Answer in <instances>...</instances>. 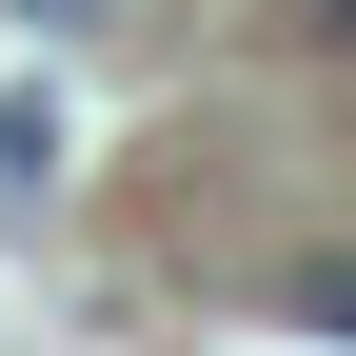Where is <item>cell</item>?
Returning <instances> with one entry per match:
<instances>
[{"instance_id": "2", "label": "cell", "mask_w": 356, "mask_h": 356, "mask_svg": "<svg viewBox=\"0 0 356 356\" xmlns=\"http://www.w3.org/2000/svg\"><path fill=\"white\" fill-rule=\"evenodd\" d=\"M297 20H317V40H356V0H297Z\"/></svg>"}, {"instance_id": "1", "label": "cell", "mask_w": 356, "mask_h": 356, "mask_svg": "<svg viewBox=\"0 0 356 356\" xmlns=\"http://www.w3.org/2000/svg\"><path fill=\"white\" fill-rule=\"evenodd\" d=\"M277 297H297V317H317V337H356V257H297Z\"/></svg>"}]
</instances>
